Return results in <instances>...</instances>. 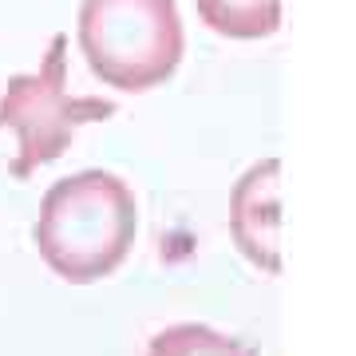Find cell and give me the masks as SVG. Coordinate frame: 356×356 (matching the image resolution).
Segmentation results:
<instances>
[{"label":"cell","mask_w":356,"mask_h":356,"mask_svg":"<svg viewBox=\"0 0 356 356\" xmlns=\"http://www.w3.org/2000/svg\"><path fill=\"white\" fill-rule=\"evenodd\" d=\"M182 44L175 0H83L79 8V51L107 88L151 91L166 83Z\"/></svg>","instance_id":"obj_2"},{"label":"cell","mask_w":356,"mask_h":356,"mask_svg":"<svg viewBox=\"0 0 356 356\" xmlns=\"http://www.w3.org/2000/svg\"><path fill=\"white\" fill-rule=\"evenodd\" d=\"M147 356H257V348L210 329V325L186 321V325H170V329L154 332Z\"/></svg>","instance_id":"obj_6"},{"label":"cell","mask_w":356,"mask_h":356,"mask_svg":"<svg viewBox=\"0 0 356 356\" xmlns=\"http://www.w3.org/2000/svg\"><path fill=\"white\" fill-rule=\"evenodd\" d=\"M277 175L281 163L266 159L245 170L229 198V229L234 242L254 266L281 273V214H277Z\"/></svg>","instance_id":"obj_4"},{"label":"cell","mask_w":356,"mask_h":356,"mask_svg":"<svg viewBox=\"0 0 356 356\" xmlns=\"http://www.w3.org/2000/svg\"><path fill=\"white\" fill-rule=\"evenodd\" d=\"M139 206L135 194L111 170H79L60 178L32 226L44 266L67 285H91L111 277L135 245Z\"/></svg>","instance_id":"obj_1"},{"label":"cell","mask_w":356,"mask_h":356,"mask_svg":"<svg viewBox=\"0 0 356 356\" xmlns=\"http://www.w3.org/2000/svg\"><path fill=\"white\" fill-rule=\"evenodd\" d=\"M202 24L229 40L273 36L281 24V0H194Z\"/></svg>","instance_id":"obj_5"},{"label":"cell","mask_w":356,"mask_h":356,"mask_svg":"<svg viewBox=\"0 0 356 356\" xmlns=\"http://www.w3.org/2000/svg\"><path fill=\"white\" fill-rule=\"evenodd\" d=\"M115 115V103L95 95H72L67 88V36H51L40 72L13 76L0 95V127L16 131L13 178H28L32 170L56 163L72 147L79 127L103 123Z\"/></svg>","instance_id":"obj_3"}]
</instances>
